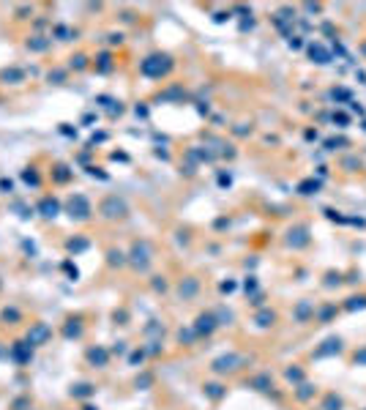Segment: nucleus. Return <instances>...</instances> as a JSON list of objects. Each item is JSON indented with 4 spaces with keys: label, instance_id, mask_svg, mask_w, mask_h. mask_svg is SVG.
I'll use <instances>...</instances> for the list:
<instances>
[{
    "label": "nucleus",
    "instance_id": "a211bd4d",
    "mask_svg": "<svg viewBox=\"0 0 366 410\" xmlns=\"http://www.w3.org/2000/svg\"><path fill=\"white\" fill-rule=\"evenodd\" d=\"M194 290H197V282H194V279H189L186 285H180V295H192Z\"/></svg>",
    "mask_w": 366,
    "mask_h": 410
},
{
    "label": "nucleus",
    "instance_id": "aec40b11",
    "mask_svg": "<svg viewBox=\"0 0 366 410\" xmlns=\"http://www.w3.org/2000/svg\"><path fill=\"white\" fill-rule=\"evenodd\" d=\"M85 66H88V58H85V55L71 58V69H85Z\"/></svg>",
    "mask_w": 366,
    "mask_h": 410
},
{
    "label": "nucleus",
    "instance_id": "7ed1b4c3",
    "mask_svg": "<svg viewBox=\"0 0 366 410\" xmlns=\"http://www.w3.org/2000/svg\"><path fill=\"white\" fill-rule=\"evenodd\" d=\"M101 216L104 219H123L126 214H129V208H126V202L120 200V197H107V200L101 202Z\"/></svg>",
    "mask_w": 366,
    "mask_h": 410
},
{
    "label": "nucleus",
    "instance_id": "393cba45",
    "mask_svg": "<svg viewBox=\"0 0 366 410\" xmlns=\"http://www.w3.org/2000/svg\"><path fill=\"white\" fill-rule=\"evenodd\" d=\"M268 320H273V314H268V312L260 314V326H268Z\"/></svg>",
    "mask_w": 366,
    "mask_h": 410
},
{
    "label": "nucleus",
    "instance_id": "a878e982",
    "mask_svg": "<svg viewBox=\"0 0 366 410\" xmlns=\"http://www.w3.org/2000/svg\"><path fill=\"white\" fill-rule=\"evenodd\" d=\"M85 410H96V408H85Z\"/></svg>",
    "mask_w": 366,
    "mask_h": 410
},
{
    "label": "nucleus",
    "instance_id": "6ab92c4d",
    "mask_svg": "<svg viewBox=\"0 0 366 410\" xmlns=\"http://www.w3.org/2000/svg\"><path fill=\"white\" fill-rule=\"evenodd\" d=\"M0 192L11 195V192H14V181H11V178H0Z\"/></svg>",
    "mask_w": 366,
    "mask_h": 410
},
{
    "label": "nucleus",
    "instance_id": "4be33fe9",
    "mask_svg": "<svg viewBox=\"0 0 366 410\" xmlns=\"http://www.w3.org/2000/svg\"><path fill=\"white\" fill-rule=\"evenodd\" d=\"M110 60H112L110 55H101V58H98V69H101V71H110V69H112Z\"/></svg>",
    "mask_w": 366,
    "mask_h": 410
},
{
    "label": "nucleus",
    "instance_id": "6e6552de",
    "mask_svg": "<svg viewBox=\"0 0 366 410\" xmlns=\"http://www.w3.org/2000/svg\"><path fill=\"white\" fill-rule=\"evenodd\" d=\"M88 361L93 364V367H107V361H110V353L104 348H90L88 350Z\"/></svg>",
    "mask_w": 366,
    "mask_h": 410
},
{
    "label": "nucleus",
    "instance_id": "9b49d317",
    "mask_svg": "<svg viewBox=\"0 0 366 410\" xmlns=\"http://www.w3.org/2000/svg\"><path fill=\"white\" fill-rule=\"evenodd\" d=\"M235 361H238L235 355H224V358H219V361L213 364V369H216V372H224V369H235Z\"/></svg>",
    "mask_w": 366,
    "mask_h": 410
},
{
    "label": "nucleus",
    "instance_id": "f03ea898",
    "mask_svg": "<svg viewBox=\"0 0 366 410\" xmlns=\"http://www.w3.org/2000/svg\"><path fill=\"white\" fill-rule=\"evenodd\" d=\"M66 211H69V216H71V219H77V222H85V219H90V214H93V211H90V202H88V197H85V195H71Z\"/></svg>",
    "mask_w": 366,
    "mask_h": 410
},
{
    "label": "nucleus",
    "instance_id": "20e7f679",
    "mask_svg": "<svg viewBox=\"0 0 366 410\" xmlns=\"http://www.w3.org/2000/svg\"><path fill=\"white\" fill-rule=\"evenodd\" d=\"M49 336H52V328H49L47 323H33L28 336H25V342H28L30 348H39V345H47Z\"/></svg>",
    "mask_w": 366,
    "mask_h": 410
},
{
    "label": "nucleus",
    "instance_id": "f8f14e48",
    "mask_svg": "<svg viewBox=\"0 0 366 410\" xmlns=\"http://www.w3.org/2000/svg\"><path fill=\"white\" fill-rule=\"evenodd\" d=\"M22 77H25L22 69H6L3 71V82H22Z\"/></svg>",
    "mask_w": 366,
    "mask_h": 410
},
{
    "label": "nucleus",
    "instance_id": "9d476101",
    "mask_svg": "<svg viewBox=\"0 0 366 410\" xmlns=\"http://www.w3.org/2000/svg\"><path fill=\"white\" fill-rule=\"evenodd\" d=\"M63 336L66 339H77V336H82V323L79 320H66V326H63Z\"/></svg>",
    "mask_w": 366,
    "mask_h": 410
},
{
    "label": "nucleus",
    "instance_id": "5701e85b",
    "mask_svg": "<svg viewBox=\"0 0 366 410\" xmlns=\"http://www.w3.org/2000/svg\"><path fill=\"white\" fill-rule=\"evenodd\" d=\"M3 320H8V323H17V320H19V312H17V309H6V312H3Z\"/></svg>",
    "mask_w": 366,
    "mask_h": 410
},
{
    "label": "nucleus",
    "instance_id": "412c9836",
    "mask_svg": "<svg viewBox=\"0 0 366 410\" xmlns=\"http://www.w3.org/2000/svg\"><path fill=\"white\" fill-rule=\"evenodd\" d=\"M123 263H126V260H123V254L112 249V252H110V265H123Z\"/></svg>",
    "mask_w": 366,
    "mask_h": 410
},
{
    "label": "nucleus",
    "instance_id": "1a4fd4ad",
    "mask_svg": "<svg viewBox=\"0 0 366 410\" xmlns=\"http://www.w3.org/2000/svg\"><path fill=\"white\" fill-rule=\"evenodd\" d=\"M213 328H216L213 314H200V317H197V326H194V331H197V334H211Z\"/></svg>",
    "mask_w": 366,
    "mask_h": 410
},
{
    "label": "nucleus",
    "instance_id": "423d86ee",
    "mask_svg": "<svg viewBox=\"0 0 366 410\" xmlns=\"http://www.w3.org/2000/svg\"><path fill=\"white\" fill-rule=\"evenodd\" d=\"M11 358H14L17 364H30V358H33V348H30L28 342L22 339V342H14V345H11Z\"/></svg>",
    "mask_w": 366,
    "mask_h": 410
},
{
    "label": "nucleus",
    "instance_id": "b1692460",
    "mask_svg": "<svg viewBox=\"0 0 366 410\" xmlns=\"http://www.w3.org/2000/svg\"><path fill=\"white\" fill-rule=\"evenodd\" d=\"M60 132H63V134H69V137H71V134H77V129H71L69 123H60Z\"/></svg>",
    "mask_w": 366,
    "mask_h": 410
},
{
    "label": "nucleus",
    "instance_id": "f257e3e1",
    "mask_svg": "<svg viewBox=\"0 0 366 410\" xmlns=\"http://www.w3.org/2000/svg\"><path fill=\"white\" fill-rule=\"evenodd\" d=\"M170 69H173V60L167 55H151L142 60V74L145 77H164Z\"/></svg>",
    "mask_w": 366,
    "mask_h": 410
},
{
    "label": "nucleus",
    "instance_id": "4468645a",
    "mask_svg": "<svg viewBox=\"0 0 366 410\" xmlns=\"http://www.w3.org/2000/svg\"><path fill=\"white\" fill-rule=\"evenodd\" d=\"M69 178H71V170L66 167V164H58V167H55V181L58 183H66Z\"/></svg>",
    "mask_w": 366,
    "mask_h": 410
},
{
    "label": "nucleus",
    "instance_id": "0eeeda50",
    "mask_svg": "<svg viewBox=\"0 0 366 410\" xmlns=\"http://www.w3.org/2000/svg\"><path fill=\"white\" fill-rule=\"evenodd\" d=\"M36 211H39L44 219H55V216L60 214V202H58L55 197H41L39 205H36Z\"/></svg>",
    "mask_w": 366,
    "mask_h": 410
},
{
    "label": "nucleus",
    "instance_id": "dca6fc26",
    "mask_svg": "<svg viewBox=\"0 0 366 410\" xmlns=\"http://www.w3.org/2000/svg\"><path fill=\"white\" fill-rule=\"evenodd\" d=\"M28 47H30V49H36V52H41V49H47V47H49V41H44L41 36H36V39H30V41H28Z\"/></svg>",
    "mask_w": 366,
    "mask_h": 410
},
{
    "label": "nucleus",
    "instance_id": "39448f33",
    "mask_svg": "<svg viewBox=\"0 0 366 410\" xmlns=\"http://www.w3.org/2000/svg\"><path fill=\"white\" fill-rule=\"evenodd\" d=\"M132 263H134V268H148V263H151V249H148V243L142 241V243H134V249H132Z\"/></svg>",
    "mask_w": 366,
    "mask_h": 410
},
{
    "label": "nucleus",
    "instance_id": "2eb2a0df",
    "mask_svg": "<svg viewBox=\"0 0 366 410\" xmlns=\"http://www.w3.org/2000/svg\"><path fill=\"white\" fill-rule=\"evenodd\" d=\"M66 249H69L71 254H77V252L88 249V241H85V238H77V241H69V243H66Z\"/></svg>",
    "mask_w": 366,
    "mask_h": 410
},
{
    "label": "nucleus",
    "instance_id": "f3484780",
    "mask_svg": "<svg viewBox=\"0 0 366 410\" xmlns=\"http://www.w3.org/2000/svg\"><path fill=\"white\" fill-rule=\"evenodd\" d=\"M71 394H74V396H90V394H93V386H88V383H82V386H77V389H71Z\"/></svg>",
    "mask_w": 366,
    "mask_h": 410
},
{
    "label": "nucleus",
    "instance_id": "ddd939ff",
    "mask_svg": "<svg viewBox=\"0 0 366 410\" xmlns=\"http://www.w3.org/2000/svg\"><path fill=\"white\" fill-rule=\"evenodd\" d=\"M22 181L28 183V186H39V173H36L33 167H28V170H22Z\"/></svg>",
    "mask_w": 366,
    "mask_h": 410
}]
</instances>
